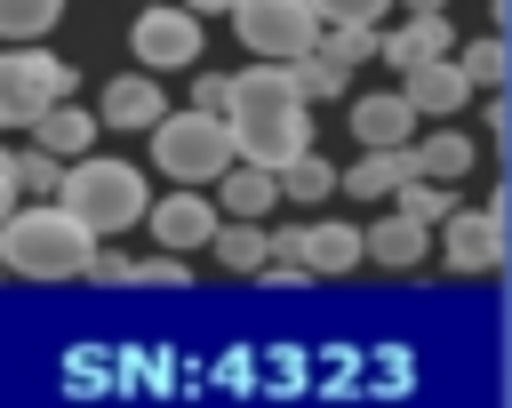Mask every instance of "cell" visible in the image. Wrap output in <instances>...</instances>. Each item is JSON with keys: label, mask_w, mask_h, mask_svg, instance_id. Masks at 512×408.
Here are the masks:
<instances>
[{"label": "cell", "mask_w": 512, "mask_h": 408, "mask_svg": "<svg viewBox=\"0 0 512 408\" xmlns=\"http://www.w3.org/2000/svg\"><path fill=\"white\" fill-rule=\"evenodd\" d=\"M224 128H232V160H256V168H280L288 152L312 144V104L296 96L288 64L256 56L248 72H232L224 88Z\"/></svg>", "instance_id": "obj_1"}, {"label": "cell", "mask_w": 512, "mask_h": 408, "mask_svg": "<svg viewBox=\"0 0 512 408\" xmlns=\"http://www.w3.org/2000/svg\"><path fill=\"white\" fill-rule=\"evenodd\" d=\"M88 256H96V232L80 216H64L56 200L0 216V272H16V280H80Z\"/></svg>", "instance_id": "obj_2"}, {"label": "cell", "mask_w": 512, "mask_h": 408, "mask_svg": "<svg viewBox=\"0 0 512 408\" xmlns=\"http://www.w3.org/2000/svg\"><path fill=\"white\" fill-rule=\"evenodd\" d=\"M64 216H80L96 240H112V232H128V224H144V200H152V184H144V168H128V160H104V152H80V160H64V176H56V192H48Z\"/></svg>", "instance_id": "obj_3"}, {"label": "cell", "mask_w": 512, "mask_h": 408, "mask_svg": "<svg viewBox=\"0 0 512 408\" xmlns=\"http://www.w3.org/2000/svg\"><path fill=\"white\" fill-rule=\"evenodd\" d=\"M144 136H152V168H160L168 184H216V176L232 168V128H224V112L184 104V112H160Z\"/></svg>", "instance_id": "obj_4"}, {"label": "cell", "mask_w": 512, "mask_h": 408, "mask_svg": "<svg viewBox=\"0 0 512 408\" xmlns=\"http://www.w3.org/2000/svg\"><path fill=\"white\" fill-rule=\"evenodd\" d=\"M72 88H80V72H72L64 56H48L40 40L0 48V128H24L40 104H56V96H72Z\"/></svg>", "instance_id": "obj_5"}, {"label": "cell", "mask_w": 512, "mask_h": 408, "mask_svg": "<svg viewBox=\"0 0 512 408\" xmlns=\"http://www.w3.org/2000/svg\"><path fill=\"white\" fill-rule=\"evenodd\" d=\"M224 16H232V32H240V48H248V56H272V64L304 56L312 32H320V16H312L304 0H232Z\"/></svg>", "instance_id": "obj_6"}, {"label": "cell", "mask_w": 512, "mask_h": 408, "mask_svg": "<svg viewBox=\"0 0 512 408\" xmlns=\"http://www.w3.org/2000/svg\"><path fill=\"white\" fill-rule=\"evenodd\" d=\"M128 48H136V64H144V72H184L208 40H200V16H192L184 0H152V8L136 16Z\"/></svg>", "instance_id": "obj_7"}, {"label": "cell", "mask_w": 512, "mask_h": 408, "mask_svg": "<svg viewBox=\"0 0 512 408\" xmlns=\"http://www.w3.org/2000/svg\"><path fill=\"white\" fill-rule=\"evenodd\" d=\"M432 240H440L448 272L480 280V272H496V264H504V208H448V216L432 224Z\"/></svg>", "instance_id": "obj_8"}, {"label": "cell", "mask_w": 512, "mask_h": 408, "mask_svg": "<svg viewBox=\"0 0 512 408\" xmlns=\"http://www.w3.org/2000/svg\"><path fill=\"white\" fill-rule=\"evenodd\" d=\"M272 248L296 256L312 280L360 272V224H344V216H312V224H296V232H272Z\"/></svg>", "instance_id": "obj_9"}, {"label": "cell", "mask_w": 512, "mask_h": 408, "mask_svg": "<svg viewBox=\"0 0 512 408\" xmlns=\"http://www.w3.org/2000/svg\"><path fill=\"white\" fill-rule=\"evenodd\" d=\"M144 224H152V240H160V248L192 256V248H208V232H216V200H208L200 184H176V192L144 200Z\"/></svg>", "instance_id": "obj_10"}, {"label": "cell", "mask_w": 512, "mask_h": 408, "mask_svg": "<svg viewBox=\"0 0 512 408\" xmlns=\"http://www.w3.org/2000/svg\"><path fill=\"white\" fill-rule=\"evenodd\" d=\"M400 96H408L416 120H456V112L472 104V80L456 72V56H424V64L400 72Z\"/></svg>", "instance_id": "obj_11"}, {"label": "cell", "mask_w": 512, "mask_h": 408, "mask_svg": "<svg viewBox=\"0 0 512 408\" xmlns=\"http://www.w3.org/2000/svg\"><path fill=\"white\" fill-rule=\"evenodd\" d=\"M432 256V224H416V216H376V224H360V264H384V272H416Z\"/></svg>", "instance_id": "obj_12"}, {"label": "cell", "mask_w": 512, "mask_h": 408, "mask_svg": "<svg viewBox=\"0 0 512 408\" xmlns=\"http://www.w3.org/2000/svg\"><path fill=\"white\" fill-rule=\"evenodd\" d=\"M448 8H408V24H392V32H376V56L392 64V72H408V64H424V56H448Z\"/></svg>", "instance_id": "obj_13"}, {"label": "cell", "mask_w": 512, "mask_h": 408, "mask_svg": "<svg viewBox=\"0 0 512 408\" xmlns=\"http://www.w3.org/2000/svg\"><path fill=\"white\" fill-rule=\"evenodd\" d=\"M168 112V96H160V80L152 72H120V80H104V104H96V128H152Z\"/></svg>", "instance_id": "obj_14"}, {"label": "cell", "mask_w": 512, "mask_h": 408, "mask_svg": "<svg viewBox=\"0 0 512 408\" xmlns=\"http://www.w3.org/2000/svg\"><path fill=\"white\" fill-rule=\"evenodd\" d=\"M24 128H32V144H40V152H56V160H80V152L96 144V112H80L72 96L40 104V112H32Z\"/></svg>", "instance_id": "obj_15"}, {"label": "cell", "mask_w": 512, "mask_h": 408, "mask_svg": "<svg viewBox=\"0 0 512 408\" xmlns=\"http://www.w3.org/2000/svg\"><path fill=\"white\" fill-rule=\"evenodd\" d=\"M400 176H416V152H408V144H368L352 168H336V192H352V200H384Z\"/></svg>", "instance_id": "obj_16"}, {"label": "cell", "mask_w": 512, "mask_h": 408, "mask_svg": "<svg viewBox=\"0 0 512 408\" xmlns=\"http://www.w3.org/2000/svg\"><path fill=\"white\" fill-rule=\"evenodd\" d=\"M408 152H416V176H440V184H456V176L480 168V144H472L456 120H440L432 136H408Z\"/></svg>", "instance_id": "obj_17"}, {"label": "cell", "mask_w": 512, "mask_h": 408, "mask_svg": "<svg viewBox=\"0 0 512 408\" xmlns=\"http://www.w3.org/2000/svg\"><path fill=\"white\" fill-rule=\"evenodd\" d=\"M352 136L360 144H408L416 136V112L400 88H376V96H352Z\"/></svg>", "instance_id": "obj_18"}, {"label": "cell", "mask_w": 512, "mask_h": 408, "mask_svg": "<svg viewBox=\"0 0 512 408\" xmlns=\"http://www.w3.org/2000/svg\"><path fill=\"white\" fill-rule=\"evenodd\" d=\"M280 208V184H272V168H256V160H232L224 176H216V216H272Z\"/></svg>", "instance_id": "obj_19"}, {"label": "cell", "mask_w": 512, "mask_h": 408, "mask_svg": "<svg viewBox=\"0 0 512 408\" xmlns=\"http://www.w3.org/2000/svg\"><path fill=\"white\" fill-rule=\"evenodd\" d=\"M208 248H216V264H224V272H256V264L272 256V232H264V216H216Z\"/></svg>", "instance_id": "obj_20"}, {"label": "cell", "mask_w": 512, "mask_h": 408, "mask_svg": "<svg viewBox=\"0 0 512 408\" xmlns=\"http://www.w3.org/2000/svg\"><path fill=\"white\" fill-rule=\"evenodd\" d=\"M272 184H280V200H296V208H320V200L336 192V160H320V152L304 144V152H288V160L272 168Z\"/></svg>", "instance_id": "obj_21"}, {"label": "cell", "mask_w": 512, "mask_h": 408, "mask_svg": "<svg viewBox=\"0 0 512 408\" xmlns=\"http://www.w3.org/2000/svg\"><path fill=\"white\" fill-rule=\"evenodd\" d=\"M456 72L472 80V96H504V80H512V48H504L496 32H488V40H464Z\"/></svg>", "instance_id": "obj_22"}, {"label": "cell", "mask_w": 512, "mask_h": 408, "mask_svg": "<svg viewBox=\"0 0 512 408\" xmlns=\"http://www.w3.org/2000/svg\"><path fill=\"white\" fill-rule=\"evenodd\" d=\"M344 72H352V64H336V56H320V48L288 56V80H296L304 104H336V96H344Z\"/></svg>", "instance_id": "obj_23"}, {"label": "cell", "mask_w": 512, "mask_h": 408, "mask_svg": "<svg viewBox=\"0 0 512 408\" xmlns=\"http://www.w3.org/2000/svg\"><path fill=\"white\" fill-rule=\"evenodd\" d=\"M448 192H456V184H440V176H400V184H392V192H384V200H392V208H400V216H416V224H440V216H448V208H456V200H448Z\"/></svg>", "instance_id": "obj_24"}, {"label": "cell", "mask_w": 512, "mask_h": 408, "mask_svg": "<svg viewBox=\"0 0 512 408\" xmlns=\"http://www.w3.org/2000/svg\"><path fill=\"white\" fill-rule=\"evenodd\" d=\"M120 288H192V264H184L176 248H160V256H128V264H120Z\"/></svg>", "instance_id": "obj_25"}, {"label": "cell", "mask_w": 512, "mask_h": 408, "mask_svg": "<svg viewBox=\"0 0 512 408\" xmlns=\"http://www.w3.org/2000/svg\"><path fill=\"white\" fill-rule=\"evenodd\" d=\"M64 0H0V40H48Z\"/></svg>", "instance_id": "obj_26"}, {"label": "cell", "mask_w": 512, "mask_h": 408, "mask_svg": "<svg viewBox=\"0 0 512 408\" xmlns=\"http://www.w3.org/2000/svg\"><path fill=\"white\" fill-rule=\"evenodd\" d=\"M312 48L336 56V64H360V56H376V24H320Z\"/></svg>", "instance_id": "obj_27"}, {"label": "cell", "mask_w": 512, "mask_h": 408, "mask_svg": "<svg viewBox=\"0 0 512 408\" xmlns=\"http://www.w3.org/2000/svg\"><path fill=\"white\" fill-rule=\"evenodd\" d=\"M8 176H16V192H32V200H48V192H56V176H64V160L32 144V152H8Z\"/></svg>", "instance_id": "obj_28"}, {"label": "cell", "mask_w": 512, "mask_h": 408, "mask_svg": "<svg viewBox=\"0 0 512 408\" xmlns=\"http://www.w3.org/2000/svg\"><path fill=\"white\" fill-rule=\"evenodd\" d=\"M304 8H312L320 24H376L392 0H304Z\"/></svg>", "instance_id": "obj_29"}, {"label": "cell", "mask_w": 512, "mask_h": 408, "mask_svg": "<svg viewBox=\"0 0 512 408\" xmlns=\"http://www.w3.org/2000/svg\"><path fill=\"white\" fill-rule=\"evenodd\" d=\"M224 88H232V72H200V80H192V104H200V112H224Z\"/></svg>", "instance_id": "obj_30"}, {"label": "cell", "mask_w": 512, "mask_h": 408, "mask_svg": "<svg viewBox=\"0 0 512 408\" xmlns=\"http://www.w3.org/2000/svg\"><path fill=\"white\" fill-rule=\"evenodd\" d=\"M16 208V176H8V152H0V216Z\"/></svg>", "instance_id": "obj_31"}, {"label": "cell", "mask_w": 512, "mask_h": 408, "mask_svg": "<svg viewBox=\"0 0 512 408\" xmlns=\"http://www.w3.org/2000/svg\"><path fill=\"white\" fill-rule=\"evenodd\" d=\"M184 8H192V16H224L232 0H184Z\"/></svg>", "instance_id": "obj_32"}, {"label": "cell", "mask_w": 512, "mask_h": 408, "mask_svg": "<svg viewBox=\"0 0 512 408\" xmlns=\"http://www.w3.org/2000/svg\"><path fill=\"white\" fill-rule=\"evenodd\" d=\"M400 8H448V0H400Z\"/></svg>", "instance_id": "obj_33"}]
</instances>
